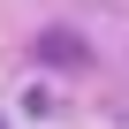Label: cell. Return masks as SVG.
<instances>
[{"instance_id":"cell-1","label":"cell","mask_w":129,"mask_h":129,"mask_svg":"<svg viewBox=\"0 0 129 129\" xmlns=\"http://www.w3.org/2000/svg\"><path fill=\"white\" fill-rule=\"evenodd\" d=\"M30 46H38V61H53V69H76V61H84V38L76 30H38Z\"/></svg>"}]
</instances>
